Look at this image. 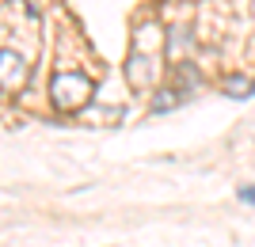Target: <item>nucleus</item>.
Instances as JSON below:
<instances>
[{"mask_svg":"<svg viewBox=\"0 0 255 247\" xmlns=\"http://www.w3.org/2000/svg\"><path fill=\"white\" fill-rule=\"evenodd\" d=\"M175 91H179V87H160L156 99H152V110H156V114H164V110H175V107L183 103V95H175Z\"/></svg>","mask_w":255,"mask_h":247,"instance_id":"nucleus-5","label":"nucleus"},{"mask_svg":"<svg viewBox=\"0 0 255 247\" xmlns=\"http://www.w3.org/2000/svg\"><path fill=\"white\" fill-rule=\"evenodd\" d=\"M236 198H240L244 205H255V186H240V190H236Z\"/></svg>","mask_w":255,"mask_h":247,"instance_id":"nucleus-6","label":"nucleus"},{"mask_svg":"<svg viewBox=\"0 0 255 247\" xmlns=\"http://www.w3.org/2000/svg\"><path fill=\"white\" fill-rule=\"evenodd\" d=\"M31 76V57L15 50V46H4L0 50V87L4 91H19Z\"/></svg>","mask_w":255,"mask_h":247,"instance_id":"nucleus-2","label":"nucleus"},{"mask_svg":"<svg viewBox=\"0 0 255 247\" xmlns=\"http://www.w3.org/2000/svg\"><path fill=\"white\" fill-rule=\"evenodd\" d=\"M96 95V87L88 80L84 73H57L50 80V103L61 114H76V110H84Z\"/></svg>","mask_w":255,"mask_h":247,"instance_id":"nucleus-1","label":"nucleus"},{"mask_svg":"<svg viewBox=\"0 0 255 247\" xmlns=\"http://www.w3.org/2000/svg\"><path fill=\"white\" fill-rule=\"evenodd\" d=\"M126 76H129V84H133V87H156L160 76H164V57H160V54H137V50H129Z\"/></svg>","mask_w":255,"mask_h":247,"instance_id":"nucleus-3","label":"nucleus"},{"mask_svg":"<svg viewBox=\"0 0 255 247\" xmlns=\"http://www.w3.org/2000/svg\"><path fill=\"white\" fill-rule=\"evenodd\" d=\"M225 95H233V99H248V95H255V87H252V80L248 76H225Z\"/></svg>","mask_w":255,"mask_h":247,"instance_id":"nucleus-4","label":"nucleus"},{"mask_svg":"<svg viewBox=\"0 0 255 247\" xmlns=\"http://www.w3.org/2000/svg\"><path fill=\"white\" fill-rule=\"evenodd\" d=\"M252 87H255V80H252Z\"/></svg>","mask_w":255,"mask_h":247,"instance_id":"nucleus-7","label":"nucleus"}]
</instances>
